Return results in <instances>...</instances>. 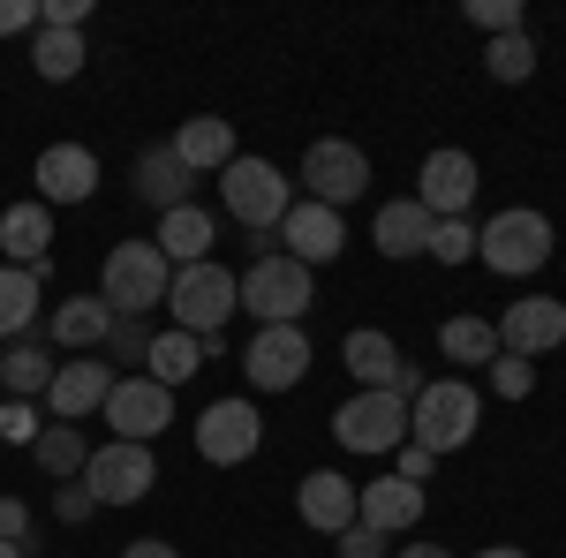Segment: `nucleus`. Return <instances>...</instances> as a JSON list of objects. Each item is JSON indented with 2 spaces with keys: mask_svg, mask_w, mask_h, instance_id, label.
I'll return each instance as SVG.
<instances>
[{
  "mask_svg": "<svg viewBox=\"0 0 566 558\" xmlns=\"http://www.w3.org/2000/svg\"><path fill=\"white\" fill-rule=\"evenodd\" d=\"M392 558H453V551H446V544H400Z\"/></svg>",
  "mask_w": 566,
  "mask_h": 558,
  "instance_id": "46",
  "label": "nucleus"
},
{
  "mask_svg": "<svg viewBox=\"0 0 566 558\" xmlns=\"http://www.w3.org/2000/svg\"><path fill=\"white\" fill-rule=\"evenodd\" d=\"M167 287H175V264L159 242H114L106 264H98V302L114 317H144V309H167Z\"/></svg>",
  "mask_w": 566,
  "mask_h": 558,
  "instance_id": "2",
  "label": "nucleus"
},
{
  "mask_svg": "<svg viewBox=\"0 0 566 558\" xmlns=\"http://www.w3.org/2000/svg\"><path fill=\"white\" fill-rule=\"evenodd\" d=\"M122 558H181V551H175V544H167V536H144V544H129V551H122Z\"/></svg>",
  "mask_w": 566,
  "mask_h": 558,
  "instance_id": "45",
  "label": "nucleus"
},
{
  "mask_svg": "<svg viewBox=\"0 0 566 558\" xmlns=\"http://www.w3.org/2000/svg\"><path fill=\"white\" fill-rule=\"evenodd\" d=\"M491 325H499V347L506 355L544 362L552 347H566V302L559 295H522V302H506V317H491Z\"/></svg>",
  "mask_w": 566,
  "mask_h": 558,
  "instance_id": "14",
  "label": "nucleus"
},
{
  "mask_svg": "<svg viewBox=\"0 0 566 558\" xmlns=\"http://www.w3.org/2000/svg\"><path fill=\"white\" fill-rule=\"evenodd\" d=\"M242 378L258 392H295L310 378V333L303 325H258V340L242 347Z\"/></svg>",
  "mask_w": 566,
  "mask_h": 558,
  "instance_id": "10",
  "label": "nucleus"
},
{
  "mask_svg": "<svg viewBox=\"0 0 566 558\" xmlns=\"http://www.w3.org/2000/svg\"><path fill=\"white\" fill-rule=\"evenodd\" d=\"M84 61H91L84 31H39V39H31V69H39L45 84H76Z\"/></svg>",
  "mask_w": 566,
  "mask_h": 558,
  "instance_id": "31",
  "label": "nucleus"
},
{
  "mask_svg": "<svg viewBox=\"0 0 566 558\" xmlns=\"http://www.w3.org/2000/svg\"><path fill=\"white\" fill-rule=\"evenodd\" d=\"M363 189H370V151H363V144L317 136V144L303 151V197L310 204H333V212H340V204H355Z\"/></svg>",
  "mask_w": 566,
  "mask_h": 558,
  "instance_id": "9",
  "label": "nucleus"
},
{
  "mask_svg": "<svg viewBox=\"0 0 566 558\" xmlns=\"http://www.w3.org/2000/svg\"><path fill=\"white\" fill-rule=\"evenodd\" d=\"M15 31H39V0H0V39Z\"/></svg>",
  "mask_w": 566,
  "mask_h": 558,
  "instance_id": "43",
  "label": "nucleus"
},
{
  "mask_svg": "<svg viewBox=\"0 0 566 558\" xmlns=\"http://www.w3.org/2000/svg\"><path fill=\"white\" fill-rule=\"evenodd\" d=\"M23 536H31V506L0 491V544H23Z\"/></svg>",
  "mask_w": 566,
  "mask_h": 558,
  "instance_id": "42",
  "label": "nucleus"
},
{
  "mask_svg": "<svg viewBox=\"0 0 566 558\" xmlns=\"http://www.w3.org/2000/svg\"><path fill=\"white\" fill-rule=\"evenodd\" d=\"M431 468H438V461L423 453V445H400V468H392V475H400V483H431Z\"/></svg>",
  "mask_w": 566,
  "mask_h": 558,
  "instance_id": "44",
  "label": "nucleus"
},
{
  "mask_svg": "<svg viewBox=\"0 0 566 558\" xmlns=\"http://www.w3.org/2000/svg\"><path fill=\"white\" fill-rule=\"evenodd\" d=\"M45 250H53V212H45L39 197L31 204H8L0 212V257L23 264V272H45Z\"/></svg>",
  "mask_w": 566,
  "mask_h": 558,
  "instance_id": "20",
  "label": "nucleus"
},
{
  "mask_svg": "<svg viewBox=\"0 0 566 558\" xmlns=\"http://www.w3.org/2000/svg\"><path fill=\"white\" fill-rule=\"evenodd\" d=\"M106 423H114V438H129V445H151L159 430L175 423V392L151 386V378H114V392H106V408H98Z\"/></svg>",
  "mask_w": 566,
  "mask_h": 558,
  "instance_id": "15",
  "label": "nucleus"
},
{
  "mask_svg": "<svg viewBox=\"0 0 566 558\" xmlns=\"http://www.w3.org/2000/svg\"><path fill=\"white\" fill-rule=\"evenodd\" d=\"M31 461H39L45 475H61V483H76L91 461V445H84V430L76 423H45L39 438H31Z\"/></svg>",
  "mask_w": 566,
  "mask_h": 558,
  "instance_id": "32",
  "label": "nucleus"
},
{
  "mask_svg": "<svg viewBox=\"0 0 566 558\" xmlns=\"http://www.w3.org/2000/svg\"><path fill=\"white\" fill-rule=\"evenodd\" d=\"M272 242H280V257H295V264H310V272H317V264H333L340 250H348V219L333 212V204H310V197H295Z\"/></svg>",
  "mask_w": 566,
  "mask_h": 558,
  "instance_id": "13",
  "label": "nucleus"
},
{
  "mask_svg": "<svg viewBox=\"0 0 566 558\" xmlns=\"http://www.w3.org/2000/svg\"><path fill=\"white\" fill-rule=\"evenodd\" d=\"M483 61H491V76H499V84H528V76H536V45H528V31L491 39V53H483Z\"/></svg>",
  "mask_w": 566,
  "mask_h": 558,
  "instance_id": "33",
  "label": "nucleus"
},
{
  "mask_svg": "<svg viewBox=\"0 0 566 558\" xmlns=\"http://www.w3.org/2000/svg\"><path fill=\"white\" fill-rule=\"evenodd\" d=\"M476 159L461 151V144H438V151H423V167H416V204L431 219H469V204H476Z\"/></svg>",
  "mask_w": 566,
  "mask_h": 558,
  "instance_id": "12",
  "label": "nucleus"
},
{
  "mask_svg": "<svg viewBox=\"0 0 566 558\" xmlns=\"http://www.w3.org/2000/svg\"><path fill=\"white\" fill-rule=\"evenodd\" d=\"M552 219L536 212V204H506V212H491L476 227V257L499 272V280H528V272H544L552 264Z\"/></svg>",
  "mask_w": 566,
  "mask_h": 558,
  "instance_id": "3",
  "label": "nucleus"
},
{
  "mask_svg": "<svg viewBox=\"0 0 566 558\" xmlns=\"http://www.w3.org/2000/svg\"><path fill=\"white\" fill-rule=\"evenodd\" d=\"M438 347H446V362H469V370H491V362L506 355L491 317H446V325H438Z\"/></svg>",
  "mask_w": 566,
  "mask_h": 558,
  "instance_id": "27",
  "label": "nucleus"
},
{
  "mask_svg": "<svg viewBox=\"0 0 566 558\" xmlns=\"http://www.w3.org/2000/svg\"><path fill=\"white\" fill-rule=\"evenodd\" d=\"M91 0H39V31H84Z\"/></svg>",
  "mask_w": 566,
  "mask_h": 558,
  "instance_id": "40",
  "label": "nucleus"
},
{
  "mask_svg": "<svg viewBox=\"0 0 566 558\" xmlns=\"http://www.w3.org/2000/svg\"><path fill=\"white\" fill-rule=\"evenodd\" d=\"M333 445L348 453H400L408 445V400L400 392H355L333 408Z\"/></svg>",
  "mask_w": 566,
  "mask_h": 558,
  "instance_id": "8",
  "label": "nucleus"
},
{
  "mask_svg": "<svg viewBox=\"0 0 566 558\" xmlns=\"http://www.w3.org/2000/svg\"><path fill=\"white\" fill-rule=\"evenodd\" d=\"M53 514H61V520H91V514H98V498H91L84 483H61V491H53Z\"/></svg>",
  "mask_w": 566,
  "mask_h": 558,
  "instance_id": "41",
  "label": "nucleus"
},
{
  "mask_svg": "<svg viewBox=\"0 0 566 558\" xmlns=\"http://www.w3.org/2000/svg\"><path fill=\"white\" fill-rule=\"evenodd\" d=\"M167 144H175V159H181L189 173H219L227 159H234V122H219V114H197V122H181Z\"/></svg>",
  "mask_w": 566,
  "mask_h": 558,
  "instance_id": "25",
  "label": "nucleus"
},
{
  "mask_svg": "<svg viewBox=\"0 0 566 558\" xmlns=\"http://www.w3.org/2000/svg\"><path fill=\"white\" fill-rule=\"evenodd\" d=\"M114 362H61L53 370V386H45V408H53V423H84L106 408V392H114Z\"/></svg>",
  "mask_w": 566,
  "mask_h": 558,
  "instance_id": "17",
  "label": "nucleus"
},
{
  "mask_svg": "<svg viewBox=\"0 0 566 558\" xmlns=\"http://www.w3.org/2000/svg\"><path fill=\"white\" fill-rule=\"evenodd\" d=\"M39 325V272L0 264V340H23Z\"/></svg>",
  "mask_w": 566,
  "mask_h": 558,
  "instance_id": "30",
  "label": "nucleus"
},
{
  "mask_svg": "<svg viewBox=\"0 0 566 558\" xmlns=\"http://www.w3.org/2000/svg\"><path fill=\"white\" fill-rule=\"evenodd\" d=\"M39 408H31V400H0V438H15V445H31V438H39Z\"/></svg>",
  "mask_w": 566,
  "mask_h": 558,
  "instance_id": "38",
  "label": "nucleus"
},
{
  "mask_svg": "<svg viewBox=\"0 0 566 558\" xmlns=\"http://www.w3.org/2000/svg\"><path fill=\"white\" fill-rule=\"evenodd\" d=\"M333 551H340V558H386V536H378L370 520H355V528L333 536Z\"/></svg>",
  "mask_w": 566,
  "mask_h": 558,
  "instance_id": "39",
  "label": "nucleus"
},
{
  "mask_svg": "<svg viewBox=\"0 0 566 558\" xmlns=\"http://www.w3.org/2000/svg\"><path fill=\"white\" fill-rule=\"evenodd\" d=\"M340 362L355 370V392H386L392 370H400V347H392V333H378V325H355L348 340H340Z\"/></svg>",
  "mask_w": 566,
  "mask_h": 558,
  "instance_id": "24",
  "label": "nucleus"
},
{
  "mask_svg": "<svg viewBox=\"0 0 566 558\" xmlns=\"http://www.w3.org/2000/svg\"><path fill=\"white\" fill-rule=\"evenodd\" d=\"M295 514H303V528H317V536H340V528H355V483L340 468H317L295 483Z\"/></svg>",
  "mask_w": 566,
  "mask_h": 558,
  "instance_id": "18",
  "label": "nucleus"
},
{
  "mask_svg": "<svg viewBox=\"0 0 566 558\" xmlns=\"http://www.w3.org/2000/svg\"><path fill=\"white\" fill-rule=\"evenodd\" d=\"M491 392H499V400H528V392H536V362H528V355H499V362H491Z\"/></svg>",
  "mask_w": 566,
  "mask_h": 558,
  "instance_id": "35",
  "label": "nucleus"
},
{
  "mask_svg": "<svg viewBox=\"0 0 566 558\" xmlns=\"http://www.w3.org/2000/svg\"><path fill=\"white\" fill-rule=\"evenodd\" d=\"M522 0H469V23L476 31H491V39H506V31H522Z\"/></svg>",
  "mask_w": 566,
  "mask_h": 558,
  "instance_id": "36",
  "label": "nucleus"
},
{
  "mask_svg": "<svg viewBox=\"0 0 566 558\" xmlns=\"http://www.w3.org/2000/svg\"><path fill=\"white\" fill-rule=\"evenodd\" d=\"M53 370H61V362H53L45 347H31V340L0 347V392H8V400H45Z\"/></svg>",
  "mask_w": 566,
  "mask_h": 558,
  "instance_id": "29",
  "label": "nucleus"
},
{
  "mask_svg": "<svg viewBox=\"0 0 566 558\" xmlns=\"http://www.w3.org/2000/svg\"><path fill=\"white\" fill-rule=\"evenodd\" d=\"M234 287H242V309H250L258 325H303V309L317 302V272L295 264V257H280V250H258Z\"/></svg>",
  "mask_w": 566,
  "mask_h": 558,
  "instance_id": "4",
  "label": "nucleus"
},
{
  "mask_svg": "<svg viewBox=\"0 0 566 558\" xmlns=\"http://www.w3.org/2000/svg\"><path fill=\"white\" fill-rule=\"evenodd\" d=\"M219 204L242 219L250 234H280V219H287V204H295V181L272 167V159H227L219 167Z\"/></svg>",
  "mask_w": 566,
  "mask_h": 558,
  "instance_id": "5",
  "label": "nucleus"
},
{
  "mask_svg": "<svg viewBox=\"0 0 566 558\" xmlns=\"http://www.w3.org/2000/svg\"><path fill=\"white\" fill-rule=\"evenodd\" d=\"M431 257L438 264H469L476 257V227H469V219H438L431 227Z\"/></svg>",
  "mask_w": 566,
  "mask_h": 558,
  "instance_id": "34",
  "label": "nucleus"
},
{
  "mask_svg": "<svg viewBox=\"0 0 566 558\" xmlns=\"http://www.w3.org/2000/svg\"><path fill=\"white\" fill-rule=\"evenodd\" d=\"M431 227L438 219L416 204V197H392V204H378V219H370V242H378V257H423L431 250Z\"/></svg>",
  "mask_w": 566,
  "mask_h": 558,
  "instance_id": "21",
  "label": "nucleus"
},
{
  "mask_svg": "<svg viewBox=\"0 0 566 558\" xmlns=\"http://www.w3.org/2000/svg\"><path fill=\"white\" fill-rule=\"evenodd\" d=\"M476 558H528V551H522V544H483Z\"/></svg>",
  "mask_w": 566,
  "mask_h": 558,
  "instance_id": "47",
  "label": "nucleus"
},
{
  "mask_svg": "<svg viewBox=\"0 0 566 558\" xmlns=\"http://www.w3.org/2000/svg\"><path fill=\"white\" fill-rule=\"evenodd\" d=\"M159 250H167V264H205L212 257V242H219V227H212V212L205 204H181V212H159V234H151Z\"/></svg>",
  "mask_w": 566,
  "mask_h": 558,
  "instance_id": "23",
  "label": "nucleus"
},
{
  "mask_svg": "<svg viewBox=\"0 0 566 558\" xmlns=\"http://www.w3.org/2000/svg\"><path fill=\"white\" fill-rule=\"evenodd\" d=\"M264 445V415H258V400H212L205 415H197V453L212 461V468H242L250 453Z\"/></svg>",
  "mask_w": 566,
  "mask_h": 558,
  "instance_id": "11",
  "label": "nucleus"
},
{
  "mask_svg": "<svg viewBox=\"0 0 566 558\" xmlns=\"http://www.w3.org/2000/svg\"><path fill=\"white\" fill-rule=\"evenodd\" d=\"M106 333H114V309L98 295H69L53 317H45V340L53 347H106Z\"/></svg>",
  "mask_w": 566,
  "mask_h": 558,
  "instance_id": "26",
  "label": "nucleus"
},
{
  "mask_svg": "<svg viewBox=\"0 0 566 558\" xmlns=\"http://www.w3.org/2000/svg\"><path fill=\"white\" fill-rule=\"evenodd\" d=\"M144 362H151V370H144V378H151V386H189V378H197V370H205V340H197V333H151V355H144Z\"/></svg>",
  "mask_w": 566,
  "mask_h": 558,
  "instance_id": "28",
  "label": "nucleus"
},
{
  "mask_svg": "<svg viewBox=\"0 0 566 558\" xmlns=\"http://www.w3.org/2000/svg\"><path fill=\"white\" fill-rule=\"evenodd\" d=\"M23 551H31V544H0V558H23Z\"/></svg>",
  "mask_w": 566,
  "mask_h": 558,
  "instance_id": "48",
  "label": "nucleus"
},
{
  "mask_svg": "<svg viewBox=\"0 0 566 558\" xmlns=\"http://www.w3.org/2000/svg\"><path fill=\"white\" fill-rule=\"evenodd\" d=\"M355 520H370L378 536H400L423 520V483H400V475H378V483H355Z\"/></svg>",
  "mask_w": 566,
  "mask_h": 558,
  "instance_id": "19",
  "label": "nucleus"
},
{
  "mask_svg": "<svg viewBox=\"0 0 566 558\" xmlns=\"http://www.w3.org/2000/svg\"><path fill=\"white\" fill-rule=\"evenodd\" d=\"M189 189H197V173L175 159V144H151V151L136 159V197H144L151 212H181Z\"/></svg>",
  "mask_w": 566,
  "mask_h": 558,
  "instance_id": "22",
  "label": "nucleus"
},
{
  "mask_svg": "<svg viewBox=\"0 0 566 558\" xmlns=\"http://www.w3.org/2000/svg\"><path fill=\"white\" fill-rule=\"evenodd\" d=\"M476 423H483V400H476L469 378H431V386L408 400V445H423L431 461L461 453L476 438Z\"/></svg>",
  "mask_w": 566,
  "mask_h": 558,
  "instance_id": "1",
  "label": "nucleus"
},
{
  "mask_svg": "<svg viewBox=\"0 0 566 558\" xmlns=\"http://www.w3.org/2000/svg\"><path fill=\"white\" fill-rule=\"evenodd\" d=\"M167 309H175V333H197V340H212V333H227V317L242 309V287H234V272H227L219 257L181 264L175 287H167Z\"/></svg>",
  "mask_w": 566,
  "mask_h": 558,
  "instance_id": "6",
  "label": "nucleus"
},
{
  "mask_svg": "<svg viewBox=\"0 0 566 558\" xmlns=\"http://www.w3.org/2000/svg\"><path fill=\"white\" fill-rule=\"evenodd\" d=\"M31 181H39L45 212H53V204H91V189H98V151H91V144H45Z\"/></svg>",
  "mask_w": 566,
  "mask_h": 558,
  "instance_id": "16",
  "label": "nucleus"
},
{
  "mask_svg": "<svg viewBox=\"0 0 566 558\" xmlns=\"http://www.w3.org/2000/svg\"><path fill=\"white\" fill-rule=\"evenodd\" d=\"M106 355H114V362H144V355H151V333H144V317H114V333H106Z\"/></svg>",
  "mask_w": 566,
  "mask_h": 558,
  "instance_id": "37",
  "label": "nucleus"
},
{
  "mask_svg": "<svg viewBox=\"0 0 566 558\" xmlns=\"http://www.w3.org/2000/svg\"><path fill=\"white\" fill-rule=\"evenodd\" d=\"M84 483L98 506H136V498H151V483H159V461H151V445H129V438H106V445H91L84 461Z\"/></svg>",
  "mask_w": 566,
  "mask_h": 558,
  "instance_id": "7",
  "label": "nucleus"
}]
</instances>
